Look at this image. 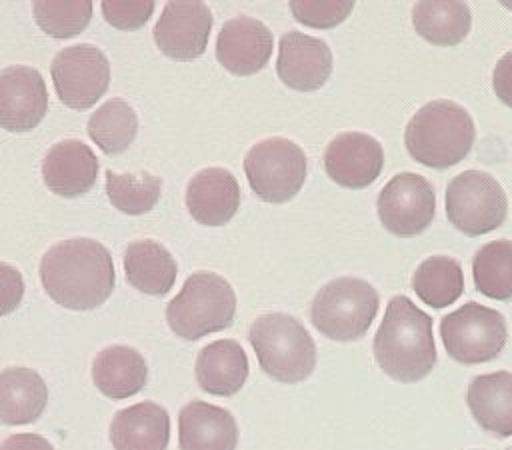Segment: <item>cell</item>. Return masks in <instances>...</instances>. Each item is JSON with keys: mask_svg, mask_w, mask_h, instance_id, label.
Segmentation results:
<instances>
[{"mask_svg": "<svg viewBox=\"0 0 512 450\" xmlns=\"http://www.w3.org/2000/svg\"><path fill=\"white\" fill-rule=\"evenodd\" d=\"M212 30V12L204 2H168L154 24V42L174 60L204 54Z\"/></svg>", "mask_w": 512, "mask_h": 450, "instance_id": "cell-13", "label": "cell"}, {"mask_svg": "<svg viewBox=\"0 0 512 450\" xmlns=\"http://www.w3.org/2000/svg\"><path fill=\"white\" fill-rule=\"evenodd\" d=\"M414 30L430 44L456 46L472 26V12L466 2H416L412 8Z\"/></svg>", "mask_w": 512, "mask_h": 450, "instance_id": "cell-26", "label": "cell"}, {"mask_svg": "<svg viewBox=\"0 0 512 450\" xmlns=\"http://www.w3.org/2000/svg\"><path fill=\"white\" fill-rule=\"evenodd\" d=\"M446 216L466 236L500 228L508 216V198L500 182L482 170H464L446 186Z\"/></svg>", "mask_w": 512, "mask_h": 450, "instance_id": "cell-8", "label": "cell"}, {"mask_svg": "<svg viewBox=\"0 0 512 450\" xmlns=\"http://www.w3.org/2000/svg\"><path fill=\"white\" fill-rule=\"evenodd\" d=\"M124 272L130 286L150 296L172 290L178 274L174 256L156 240H136L124 250Z\"/></svg>", "mask_w": 512, "mask_h": 450, "instance_id": "cell-25", "label": "cell"}, {"mask_svg": "<svg viewBox=\"0 0 512 450\" xmlns=\"http://www.w3.org/2000/svg\"><path fill=\"white\" fill-rule=\"evenodd\" d=\"M412 290L432 308L454 304L464 290L462 266L452 256L424 258L412 274Z\"/></svg>", "mask_w": 512, "mask_h": 450, "instance_id": "cell-27", "label": "cell"}, {"mask_svg": "<svg viewBox=\"0 0 512 450\" xmlns=\"http://www.w3.org/2000/svg\"><path fill=\"white\" fill-rule=\"evenodd\" d=\"M50 74L62 104L72 110H86L108 90L110 62L98 46L74 44L54 56Z\"/></svg>", "mask_w": 512, "mask_h": 450, "instance_id": "cell-10", "label": "cell"}, {"mask_svg": "<svg viewBox=\"0 0 512 450\" xmlns=\"http://www.w3.org/2000/svg\"><path fill=\"white\" fill-rule=\"evenodd\" d=\"M98 176V158L90 146L66 138L48 148L42 160V178L48 190L64 198L86 194Z\"/></svg>", "mask_w": 512, "mask_h": 450, "instance_id": "cell-18", "label": "cell"}, {"mask_svg": "<svg viewBox=\"0 0 512 450\" xmlns=\"http://www.w3.org/2000/svg\"><path fill=\"white\" fill-rule=\"evenodd\" d=\"M492 88L496 96L512 108V50L498 58L492 72Z\"/></svg>", "mask_w": 512, "mask_h": 450, "instance_id": "cell-35", "label": "cell"}, {"mask_svg": "<svg viewBox=\"0 0 512 450\" xmlns=\"http://www.w3.org/2000/svg\"><path fill=\"white\" fill-rule=\"evenodd\" d=\"M48 404L44 378L24 366L0 370V424L20 426L38 420Z\"/></svg>", "mask_w": 512, "mask_h": 450, "instance_id": "cell-24", "label": "cell"}, {"mask_svg": "<svg viewBox=\"0 0 512 450\" xmlns=\"http://www.w3.org/2000/svg\"><path fill=\"white\" fill-rule=\"evenodd\" d=\"M466 402L480 428L500 438L512 436V372L498 370L472 378Z\"/></svg>", "mask_w": 512, "mask_h": 450, "instance_id": "cell-22", "label": "cell"}, {"mask_svg": "<svg viewBox=\"0 0 512 450\" xmlns=\"http://www.w3.org/2000/svg\"><path fill=\"white\" fill-rule=\"evenodd\" d=\"M476 128L468 110L452 100H432L416 110L404 130L408 154L428 168H450L474 146Z\"/></svg>", "mask_w": 512, "mask_h": 450, "instance_id": "cell-3", "label": "cell"}, {"mask_svg": "<svg viewBox=\"0 0 512 450\" xmlns=\"http://www.w3.org/2000/svg\"><path fill=\"white\" fill-rule=\"evenodd\" d=\"M378 218L394 236H418L434 220L436 194L432 184L416 172L392 176L378 194Z\"/></svg>", "mask_w": 512, "mask_h": 450, "instance_id": "cell-11", "label": "cell"}, {"mask_svg": "<svg viewBox=\"0 0 512 450\" xmlns=\"http://www.w3.org/2000/svg\"><path fill=\"white\" fill-rule=\"evenodd\" d=\"M258 364L272 380L296 384L316 368V344L304 324L284 312L258 316L248 330Z\"/></svg>", "mask_w": 512, "mask_h": 450, "instance_id": "cell-4", "label": "cell"}, {"mask_svg": "<svg viewBox=\"0 0 512 450\" xmlns=\"http://www.w3.org/2000/svg\"><path fill=\"white\" fill-rule=\"evenodd\" d=\"M248 356L240 342L222 338L206 344L194 364L198 386L212 396H234L248 380Z\"/></svg>", "mask_w": 512, "mask_h": 450, "instance_id": "cell-21", "label": "cell"}, {"mask_svg": "<svg viewBox=\"0 0 512 450\" xmlns=\"http://www.w3.org/2000/svg\"><path fill=\"white\" fill-rule=\"evenodd\" d=\"M380 298L362 278L342 276L324 284L310 306L314 328L330 340L354 342L362 338L378 314Z\"/></svg>", "mask_w": 512, "mask_h": 450, "instance_id": "cell-6", "label": "cell"}, {"mask_svg": "<svg viewBox=\"0 0 512 450\" xmlns=\"http://www.w3.org/2000/svg\"><path fill=\"white\" fill-rule=\"evenodd\" d=\"M36 24L54 38H72L80 34L92 18V2H34Z\"/></svg>", "mask_w": 512, "mask_h": 450, "instance_id": "cell-31", "label": "cell"}, {"mask_svg": "<svg viewBox=\"0 0 512 450\" xmlns=\"http://www.w3.org/2000/svg\"><path fill=\"white\" fill-rule=\"evenodd\" d=\"M306 172L304 150L282 136L256 142L244 158V174L252 192L270 204L292 200L304 186Z\"/></svg>", "mask_w": 512, "mask_h": 450, "instance_id": "cell-7", "label": "cell"}, {"mask_svg": "<svg viewBox=\"0 0 512 450\" xmlns=\"http://www.w3.org/2000/svg\"><path fill=\"white\" fill-rule=\"evenodd\" d=\"M236 294L226 278L198 270L190 274L182 290L166 306L170 330L184 340H198L220 332L234 322Z\"/></svg>", "mask_w": 512, "mask_h": 450, "instance_id": "cell-5", "label": "cell"}, {"mask_svg": "<svg viewBox=\"0 0 512 450\" xmlns=\"http://www.w3.org/2000/svg\"><path fill=\"white\" fill-rule=\"evenodd\" d=\"M238 424L222 406L192 400L178 414L180 450H236Z\"/></svg>", "mask_w": 512, "mask_h": 450, "instance_id": "cell-19", "label": "cell"}, {"mask_svg": "<svg viewBox=\"0 0 512 450\" xmlns=\"http://www.w3.org/2000/svg\"><path fill=\"white\" fill-rule=\"evenodd\" d=\"M384 148L366 132H340L324 150V170L338 186L360 190L370 186L382 172Z\"/></svg>", "mask_w": 512, "mask_h": 450, "instance_id": "cell-12", "label": "cell"}, {"mask_svg": "<svg viewBox=\"0 0 512 450\" xmlns=\"http://www.w3.org/2000/svg\"><path fill=\"white\" fill-rule=\"evenodd\" d=\"M372 348L376 364L386 376L402 384L418 382L436 364L432 318L408 296H392Z\"/></svg>", "mask_w": 512, "mask_h": 450, "instance_id": "cell-2", "label": "cell"}, {"mask_svg": "<svg viewBox=\"0 0 512 450\" xmlns=\"http://www.w3.org/2000/svg\"><path fill=\"white\" fill-rule=\"evenodd\" d=\"M170 440V416L164 406L144 400L122 408L110 422L114 450H166Z\"/></svg>", "mask_w": 512, "mask_h": 450, "instance_id": "cell-20", "label": "cell"}, {"mask_svg": "<svg viewBox=\"0 0 512 450\" xmlns=\"http://www.w3.org/2000/svg\"><path fill=\"white\" fill-rule=\"evenodd\" d=\"M40 282L58 306L92 310L114 290V262L108 248L92 238L62 240L42 256Z\"/></svg>", "mask_w": 512, "mask_h": 450, "instance_id": "cell-1", "label": "cell"}, {"mask_svg": "<svg viewBox=\"0 0 512 450\" xmlns=\"http://www.w3.org/2000/svg\"><path fill=\"white\" fill-rule=\"evenodd\" d=\"M276 74L292 90H318L332 74V50L320 38L288 30L280 38Z\"/></svg>", "mask_w": 512, "mask_h": 450, "instance_id": "cell-15", "label": "cell"}, {"mask_svg": "<svg viewBox=\"0 0 512 450\" xmlns=\"http://www.w3.org/2000/svg\"><path fill=\"white\" fill-rule=\"evenodd\" d=\"M148 380L144 356L124 344H112L100 350L92 362L94 386L112 400H124L138 394Z\"/></svg>", "mask_w": 512, "mask_h": 450, "instance_id": "cell-23", "label": "cell"}, {"mask_svg": "<svg viewBox=\"0 0 512 450\" xmlns=\"http://www.w3.org/2000/svg\"><path fill=\"white\" fill-rule=\"evenodd\" d=\"M240 206L236 176L220 166L196 172L186 186V208L202 226H224Z\"/></svg>", "mask_w": 512, "mask_h": 450, "instance_id": "cell-17", "label": "cell"}, {"mask_svg": "<svg viewBox=\"0 0 512 450\" xmlns=\"http://www.w3.org/2000/svg\"><path fill=\"white\" fill-rule=\"evenodd\" d=\"M24 296V278L12 264L0 262V316L12 314Z\"/></svg>", "mask_w": 512, "mask_h": 450, "instance_id": "cell-34", "label": "cell"}, {"mask_svg": "<svg viewBox=\"0 0 512 450\" xmlns=\"http://www.w3.org/2000/svg\"><path fill=\"white\" fill-rule=\"evenodd\" d=\"M48 112V88L32 66H8L0 70V128L28 132Z\"/></svg>", "mask_w": 512, "mask_h": 450, "instance_id": "cell-14", "label": "cell"}, {"mask_svg": "<svg viewBox=\"0 0 512 450\" xmlns=\"http://www.w3.org/2000/svg\"><path fill=\"white\" fill-rule=\"evenodd\" d=\"M102 14L108 24L120 30H136L148 22L154 2H102Z\"/></svg>", "mask_w": 512, "mask_h": 450, "instance_id": "cell-33", "label": "cell"}, {"mask_svg": "<svg viewBox=\"0 0 512 450\" xmlns=\"http://www.w3.org/2000/svg\"><path fill=\"white\" fill-rule=\"evenodd\" d=\"M270 28L250 16H236L224 22L216 38V60L236 76L260 72L272 54Z\"/></svg>", "mask_w": 512, "mask_h": 450, "instance_id": "cell-16", "label": "cell"}, {"mask_svg": "<svg viewBox=\"0 0 512 450\" xmlns=\"http://www.w3.org/2000/svg\"><path fill=\"white\" fill-rule=\"evenodd\" d=\"M472 278L480 294L492 300H512V240H492L478 248Z\"/></svg>", "mask_w": 512, "mask_h": 450, "instance_id": "cell-29", "label": "cell"}, {"mask_svg": "<svg viewBox=\"0 0 512 450\" xmlns=\"http://www.w3.org/2000/svg\"><path fill=\"white\" fill-rule=\"evenodd\" d=\"M292 16L312 28H332L344 22L354 10V2H290Z\"/></svg>", "mask_w": 512, "mask_h": 450, "instance_id": "cell-32", "label": "cell"}, {"mask_svg": "<svg viewBox=\"0 0 512 450\" xmlns=\"http://www.w3.org/2000/svg\"><path fill=\"white\" fill-rule=\"evenodd\" d=\"M86 130L104 154H120L136 138L138 116L126 100L112 98L88 118Z\"/></svg>", "mask_w": 512, "mask_h": 450, "instance_id": "cell-28", "label": "cell"}, {"mask_svg": "<svg viewBox=\"0 0 512 450\" xmlns=\"http://www.w3.org/2000/svg\"><path fill=\"white\" fill-rule=\"evenodd\" d=\"M440 338L452 360L464 366L494 360L506 346L504 316L478 302H466L440 320Z\"/></svg>", "mask_w": 512, "mask_h": 450, "instance_id": "cell-9", "label": "cell"}, {"mask_svg": "<svg viewBox=\"0 0 512 450\" xmlns=\"http://www.w3.org/2000/svg\"><path fill=\"white\" fill-rule=\"evenodd\" d=\"M162 194V180L148 170L118 174L106 170V196L110 204L124 214L150 212Z\"/></svg>", "mask_w": 512, "mask_h": 450, "instance_id": "cell-30", "label": "cell"}, {"mask_svg": "<svg viewBox=\"0 0 512 450\" xmlns=\"http://www.w3.org/2000/svg\"><path fill=\"white\" fill-rule=\"evenodd\" d=\"M510 450H512V448H510Z\"/></svg>", "mask_w": 512, "mask_h": 450, "instance_id": "cell-37", "label": "cell"}, {"mask_svg": "<svg viewBox=\"0 0 512 450\" xmlns=\"http://www.w3.org/2000/svg\"><path fill=\"white\" fill-rule=\"evenodd\" d=\"M0 450H54V446L40 434L20 432L2 440Z\"/></svg>", "mask_w": 512, "mask_h": 450, "instance_id": "cell-36", "label": "cell"}]
</instances>
